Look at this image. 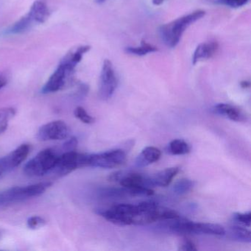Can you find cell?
I'll use <instances>...</instances> for the list:
<instances>
[{"instance_id":"29","label":"cell","mask_w":251,"mask_h":251,"mask_svg":"<svg viewBox=\"0 0 251 251\" xmlns=\"http://www.w3.org/2000/svg\"><path fill=\"white\" fill-rule=\"evenodd\" d=\"M180 251H195L198 250L196 248V245L191 240H185L182 243L181 246L179 248Z\"/></svg>"},{"instance_id":"16","label":"cell","mask_w":251,"mask_h":251,"mask_svg":"<svg viewBox=\"0 0 251 251\" xmlns=\"http://www.w3.org/2000/svg\"><path fill=\"white\" fill-rule=\"evenodd\" d=\"M91 48H92L89 45H81V46L73 48L61 60V62L66 63L76 67L83 59V55L90 51Z\"/></svg>"},{"instance_id":"23","label":"cell","mask_w":251,"mask_h":251,"mask_svg":"<svg viewBox=\"0 0 251 251\" xmlns=\"http://www.w3.org/2000/svg\"><path fill=\"white\" fill-rule=\"evenodd\" d=\"M195 185V182L189 179L183 178L175 183L173 191L176 195H183L190 192Z\"/></svg>"},{"instance_id":"15","label":"cell","mask_w":251,"mask_h":251,"mask_svg":"<svg viewBox=\"0 0 251 251\" xmlns=\"http://www.w3.org/2000/svg\"><path fill=\"white\" fill-rule=\"evenodd\" d=\"M161 156V152L155 147H148L142 151L136 159V165L145 167L152 163L156 162Z\"/></svg>"},{"instance_id":"18","label":"cell","mask_w":251,"mask_h":251,"mask_svg":"<svg viewBox=\"0 0 251 251\" xmlns=\"http://www.w3.org/2000/svg\"><path fill=\"white\" fill-rule=\"evenodd\" d=\"M34 22L31 20L28 14H26L24 17H22L17 23H14L9 29L6 31L8 34H20L24 33L26 30H28Z\"/></svg>"},{"instance_id":"25","label":"cell","mask_w":251,"mask_h":251,"mask_svg":"<svg viewBox=\"0 0 251 251\" xmlns=\"http://www.w3.org/2000/svg\"><path fill=\"white\" fill-rule=\"evenodd\" d=\"M47 222L45 219L39 216H33L27 220V227L31 230H36L41 228L46 225Z\"/></svg>"},{"instance_id":"8","label":"cell","mask_w":251,"mask_h":251,"mask_svg":"<svg viewBox=\"0 0 251 251\" xmlns=\"http://www.w3.org/2000/svg\"><path fill=\"white\" fill-rule=\"evenodd\" d=\"M70 130L67 123L61 120L50 122L39 128L37 139L42 142L63 140L70 136Z\"/></svg>"},{"instance_id":"1","label":"cell","mask_w":251,"mask_h":251,"mask_svg":"<svg viewBox=\"0 0 251 251\" xmlns=\"http://www.w3.org/2000/svg\"><path fill=\"white\" fill-rule=\"evenodd\" d=\"M205 16V11L197 10L167 24L162 25L159 28L161 39L169 48H176L186 29Z\"/></svg>"},{"instance_id":"10","label":"cell","mask_w":251,"mask_h":251,"mask_svg":"<svg viewBox=\"0 0 251 251\" xmlns=\"http://www.w3.org/2000/svg\"><path fill=\"white\" fill-rule=\"evenodd\" d=\"M219 44L217 42H203L200 44L192 57V64L194 65L201 61L208 60L214 57L218 52Z\"/></svg>"},{"instance_id":"31","label":"cell","mask_w":251,"mask_h":251,"mask_svg":"<svg viewBox=\"0 0 251 251\" xmlns=\"http://www.w3.org/2000/svg\"><path fill=\"white\" fill-rule=\"evenodd\" d=\"M241 87L243 88V89H248V88L250 87V82L248 81V80H243V81L241 82L240 83Z\"/></svg>"},{"instance_id":"2","label":"cell","mask_w":251,"mask_h":251,"mask_svg":"<svg viewBox=\"0 0 251 251\" xmlns=\"http://www.w3.org/2000/svg\"><path fill=\"white\" fill-rule=\"evenodd\" d=\"M52 186L51 182H41L25 186H14L0 192V205L23 202L40 196Z\"/></svg>"},{"instance_id":"7","label":"cell","mask_w":251,"mask_h":251,"mask_svg":"<svg viewBox=\"0 0 251 251\" xmlns=\"http://www.w3.org/2000/svg\"><path fill=\"white\" fill-rule=\"evenodd\" d=\"M118 84L112 62L105 59L102 64L100 81L99 95L101 99L107 100L114 95Z\"/></svg>"},{"instance_id":"22","label":"cell","mask_w":251,"mask_h":251,"mask_svg":"<svg viewBox=\"0 0 251 251\" xmlns=\"http://www.w3.org/2000/svg\"><path fill=\"white\" fill-rule=\"evenodd\" d=\"M15 114L16 109L12 107L0 109V134L7 130L10 121L14 118Z\"/></svg>"},{"instance_id":"28","label":"cell","mask_w":251,"mask_h":251,"mask_svg":"<svg viewBox=\"0 0 251 251\" xmlns=\"http://www.w3.org/2000/svg\"><path fill=\"white\" fill-rule=\"evenodd\" d=\"M223 2L230 8H236L245 5L248 2V0H223Z\"/></svg>"},{"instance_id":"24","label":"cell","mask_w":251,"mask_h":251,"mask_svg":"<svg viewBox=\"0 0 251 251\" xmlns=\"http://www.w3.org/2000/svg\"><path fill=\"white\" fill-rule=\"evenodd\" d=\"M75 117L85 124H92L95 123V119L88 114L87 111L83 107L78 106L75 109Z\"/></svg>"},{"instance_id":"4","label":"cell","mask_w":251,"mask_h":251,"mask_svg":"<svg viewBox=\"0 0 251 251\" xmlns=\"http://www.w3.org/2000/svg\"><path fill=\"white\" fill-rule=\"evenodd\" d=\"M76 67L66 63H60L58 68L49 77L45 86L42 87V93H55L70 86L74 81Z\"/></svg>"},{"instance_id":"6","label":"cell","mask_w":251,"mask_h":251,"mask_svg":"<svg viewBox=\"0 0 251 251\" xmlns=\"http://www.w3.org/2000/svg\"><path fill=\"white\" fill-rule=\"evenodd\" d=\"M126 154L120 149L111 150L101 153L87 155V167L110 169L118 167L126 161Z\"/></svg>"},{"instance_id":"21","label":"cell","mask_w":251,"mask_h":251,"mask_svg":"<svg viewBox=\"0 0 251 251\" xmlns=\"http://www.w3.org/2000/svg\"><path fill=\"white\" fill-rule=\"evenodd\" d=\"M100 195L102 198L106 199H117V198H125L130 196L129 190L126 188H107L103 189L100 192Z\"/></svg>"},{"instance_id":"9","label":"cell","mask_w":251,"mask_h":251,"mask_svg":"<svg viewBox=\"0 0 251 251\" xmlns=\"http://www.w3.org/2000/svg\"><path fill=\"white\" fill-rule=\"evenodd\" d=\"M30 151V146L28 144L20 145L6 156L0 158V170L4 174L17 168L27 158Z\"/></svg>"},{"instance_id":"3","label":"cell","mask_w":251,"mask_h":251,"mask_svg":"<svg viewBox=\"0 0 251 251\" xmlns=\"http://www.w3.org/2000/svg\"><path fill=\"white\" fill-rule=\"evenodd\" d=\"M59 155L52 148L43 150L25 165L24 173L29 177H42L52 173Z\"/></svg>"},{"instance_id":"12","label":"cell","mask_w":251,"mask_h":251,"mask_svg":"<svg viewBox=\"0 0 251 251\" xmlns=\"http://www.w3.org/2000/svg\"><path fill=\"white\" fill-rule=\"evenodd\" d=\"M34 23L43 24L48 21L50 16V11L48 4L44 0H36L27 13Z\"/></svg>"},{"instance_id":"19","label":"cell","mask_w":251,"mask_h":251,"mask_svg":"<svg viewBox=\"0 0 251 251\" xmlns=\"http://www.w3.org/2000/svg\"><path fill=\"white\" fill-rule=\"evenodd\" d=\"M190 146L182 139H175L167 146V152L172 155H186L190 152Z\"/></svg>"},{"instance_id":"11","label":"cell","mask_w":251,"mask_h":251,"mask_svg":"<svg viewBox=\"0 0 251 251\" xmlns=\"http://www.w3.org/2000/svg\"><path fill=\"white\" fill-rule=\"evenodd\" d=\"M213 112L215 114L223 116L232 121L244 122L246 120V116L237 107L230 104L220 103L213 108Z\"/></svg>"},{"instance_id":"14","label":"cell","mask_w":251,"mask_h":251,"mask_svg":"<svg viewBox=\"0 0 251 251\" xmlns=\"http://www.w3.org/2000/svg\"><path fill=\"white\" fill-rule=\"evenodd\" d=\"M178 172V167H170L158 172L154 176H151L149 179L151 187H155V186L165 187L169 186Z\"/></svg>"},{"instance_id":"30","label":"cell","mask_w":251,"mask_h":251,"mask_svg":"<svg viewBox=\"0 0 251 251\" xmlns=\"http://www.w3.org/2000/svg\"><path fill=\"white\" fill-rule=\"evenodd\" d=\"M8 77L5 73L0 72V90L8 84Z\"/></svg>"},{"instance_id":"20","label":"cell","mask_w":251,"mask_h":251,"mask_svg":"<svg viewBox=\"0 0 251 251\" xmlns=\"http://www.w3.org/2000/svg\"><path fill=\"white\" fill-rule=\"evenodd\" d=\"M230 237L237 242L250 243L251 241V231L241 226H233L229 228Z\"/></svg>"},{"instance_id":"32","label":"cell","mask_w":251,"mask_h":251,"mask_svg":"<svg viewBox=\"0 0 251 251\" xmlns=\"http://www.w3.org/2000/svg\"><path fill=\"white\" fill-rule=\"evenodd\" d=\"M164 2V0H152V4L155 6H159V5H162Z\"/></svg>"},{"instance_id":"27","label":"cell","mask_w":251,"mask_h":251,"mask_svg":"<svg viewBox=\"0 0 251 251\" xmlns=\"http://www.w3.org/2000/svg\"><path fill=\"white\" fill-rule=\"evenodd\" d=\"M77 144H78V142H77V139L75 137L71 138V139H69L68 141H67L64 144L63 150H64V152H66V151H75Z\"/></svg>"},{"instance_id":"34","label":"cell","mask_w":251,"mask_h":251,"mask_svg":"<svg viewBox=\"0 0 251 251\" xmlns=\"http://www.w3.org/2000/svg\"><path fill=\"white\" fill-rule=\"evenodd\" d=\"M2 175H3V173H2V170H0V177H1Z\"/></svg>"},{"instance_id":"13","label":"cell","mask_w":251,"mask_h":251,"mask_svg":"<svg viewBox=\"0 0 251 251\" xmlns=\"http://www.w3.org/2000/svg\"><path fill=\"white\" fill-rule=\"evenodd\" d=\"M226 229L218 224L213 223H193L190 226V234H206L214 236H223Z\"/></svg>"},{"instance_id":"33","label":"cell","mask_w":251,"mask_h":251,"mask_svg":"<svg viewBox=\"0 0 251 251\" xmlns=\"http://www.w3.org/2000/svg\"><path fill=\"white\" fill-rule=\"evenodd\" d=\"M107 0H95V2L97 4H99V5H101V4H103L104 2H106Z\"/></svg>"},{"instance_id":"26","label":"cell","mask_w":251,"mask_h":251,"mask_svg":"<svg viewBox=\"0 0 251 251\" xmlns=\"http://www.w3.org/2000/svg\"><path fill=\"white\" fill-rule=\"evenodd\" d=\"M234 221L237 222L239 224L243 225L246 227H250L251 223V213H235L233 215Z\"/></svg>"},{"instance_id":"17","label":"cell","mask_w":251,"mask_h":251,"mask_svg":"<svg viewBox=\"0 0 251 251\" xmlns=\"http://www.w3.org/2000/svg\"><path fill=\"white\" fill-rule=\"evenodd\" d=\"M158 50V48L156 47L153 46L144 40L142 41L139 47H127L125 49V51L127 53L136 55V56H144L148 54L157 52Z\"/></svg>"},{"instance_id":"5","label":"cell","mask_w":251,"mask_h":251,"mask_svg":"<svg viewBox=\"0 0 251 251\" xmlns=\"http://www.w3.org/2000/svg\"><path fill=\"white\" fill-rule=\"evenodd\" d=\"M88 154L79 153L76 151H66L58 157L52 173L55 176H64L77 169L87 167Z\"/></svg>"}]
</instances>
